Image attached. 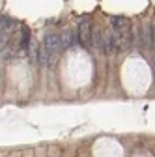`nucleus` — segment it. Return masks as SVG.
<instances>
[{"instance_id":"obj_6","label":"nucleus","mask_w":155,"mask_h":157,"mask_svg":"<svg viewBox=\"0 0 155 157\" xmlns=\"http://www.w3.org/2000/svg\"><path fill=\"white\" fill-rule=\"evenodd\" d=\"M90 45L93 49H103V32L99 28L92 30V37H90Z\"/></svg>"},{"instance_id":"obj_5","label":"nucleus","mask_w":155,"mask_h":157,"mask_svg":"<svg viewBox=\"0 0 155 157\" xmlns=\"http://www.w3.org/2000/svg\"><path fill=\"white\" fill-rule=\"evenodd\" d=\"M56 60H58V58L56 56H52L45 47H41L40 49V62L43 64V66H49V67H52L54 64H56Z\"/></svg>"},{"instance_id":"obj_12","label":"nucleus","mask_w":155,"mask_h":157,"mask_svg":"<svg viewBox=\"0 0 155 157\" xmlns=\"http://www.w3.org/2000/svg\"><path fill=\"white\" fill-rule=\"evenodd\" d=\"M153 49H155V26H153Z\"/></svg>"},{"instance_id":"obj_2","label":"nucleus","mask_w":155,"mask_h":157,"mask_svg":"<svg viewBox=\"0 0 155 157\" xmlns=\"http://www.w3.org/2000/svg\"><path fill=\"white\" fill-rule=\"evenodd\" d=\"M43 47L52 54V56H56L58 58V54H60V51H62V43H60V36L58 34H47L45 36V39H43Z\"/></svg>"},{"instance_id":"obj_11","label":"nucleus","mask_w":155,"mask_h":157,"mask_svg":"<svg viewBox=\"0 0 155 157\" xmlns=\"http://www.w3.org/2000/svg\"><path fill=\"white\" fill-rule=\"evenodd\" d=\"M6 41H8V34L0 32V49H4V47H6Z\"/></svg>"},{"instance_id":"obj_10","label":"nucleus","mask_w":155,"mask_h":157,"mask_svg":"<svg viewBox=\"0 0 155 157\" xmlns=\"http://www.w3.org/2000/svg\"><path fill=\"white\" fill-rule=\"evenodd\" d=\"M30 28H23V32H21V41H19V45H21V49H28V45H30Z\"/></svg>"},{"instance_id":"obj_1","label":"nucleus","mask_w":155,"mask_h":157,"mask_svg":"<svg viewBox=\"0 0 155 157\" xmlns=\"http://www.w3.org/2000/svg\"><path fill=\"white\" fill-rule=\"evenodd\" d=\"M77 36H79V43L81 45H84V47L90 45V37H92V21H90V17H84L79 23Z\"/></svg>"},{"instance_id":"obj_4","label":"nucleus","mask_w":155,"mask_h":157,"mask_svg":"<svg viewBox=\"0 0 155 157\" xmlns=\"http://www.w3.org/2000/svg\"><path fill=\"white\" fill-rule=\"evenodd\" d=\"M60 43H62V49H69L75 43H79V36L71 28H64L62 34H60Z\"/></svg>"},{"instance_id":"obj_3","label":"nucleus","mask_w":155,"mask_h":157,"mask_svg":"<svg viewBox=\"0 0 155 157\" xmlns=\"http://www.w3.org/2000/svg\"><path fill=\"white\" fill-rule=\"evenodd\" d=\"M138 41H140V47L142 49H153V26L151 25H142L140 26V37H138Z\"/></svg>"},{"instance_id":"obj_7","label":"nucleus","mask_w":155,"mask_h":157,"mask_svg":"<svg viewBox=\"0 0 155 157\" xmlns=\"http://www.w3.org/2000/svg\"><path fill=\"white\" fill-rule=\"evenodd\" d=\"M110 23H112V28H114V30H122V28H125V26H131V21H129L127 17H122V15L112 17Z\"/></svg>"},{"instance_id":"obj_8","label":"nucleus","mask_w":155,"mask_h":157,"mask_svg":"<svg viewBox=\"0 0 155 157\" xmlns=\"http://www.w3.org/2000/svg\"><path fill=\"white\" fill-rule=\"evenodd\" d=\"M17 26V21L15 19H9V17H6V15H0V30L2 32H9V30H13Z\"/></svg>"},{"instance_id":"obj_9","label":"nucleus","mask_w":155,"mask_h":157,"mask_svg":"<svg viewBox=\"0 0 155 157\" xmlns=\"http://www.w3.org/2000/svg\"><path fill=\"white\" fill-rule=\"evenodd\" d=\"M28 60H30V64H36L40 60V49H37V43H34V41H30V45H28Z\"/></svg>"}]
</instances>
